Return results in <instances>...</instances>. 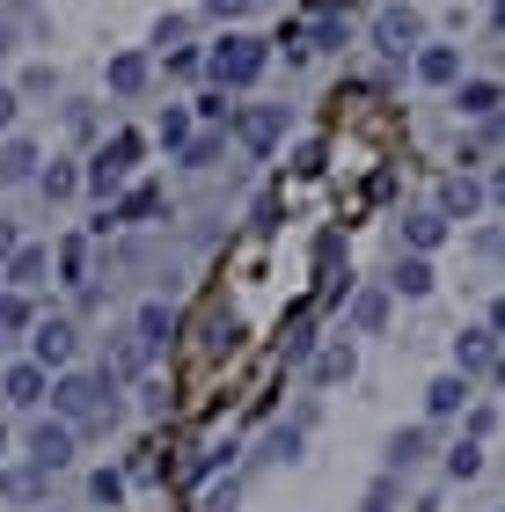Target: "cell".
<instances>
[{
	"label": "cell",
	"mask_w": 505,
	"mask_h": 512,
	"mask_svg": "<svg viewBox=\"0 0 505 512\" xmlns=\"http://www.w3.org/2000/svg\"><path fill=\"white\" fill-rule=\"evenodd\" d=\"M388 293L425 300V293H432V256H403V264H396V278H388Z\"/></svg>",
	"instance_id": "d6986e66"
},
{
	"label": "cell",
	"mask_w": 505,
	"mask_h": 512,
	"mask_svg": "<svg viewBox=\"0 0 505 512\" xmlns=\"http://www.w3.org/2000/svg\"><path fill=\"white\" fill-rule=\"evenodd\" d=\"M454 110H462V118H498V81H454Z\"/></svg>",
	"instance_id": "9a60e30c"
},
{
	"label": "cell",
	"mask_w": 505,
	"mask_h": 512,
	"mask_svg": "<svg viewBox=\"0 0 505 512\" xmlns=\"http://www.w3.org/2000/svg\"><path fill=\"white\" fill-rule=\"evenodd\" d=\"M388 505H396V476H381L374 491H366V512H388Z\"/></svg>",
	"instance_id": "e575fe53"
},
{
	"label": "cell",
	"mask_w": 505,
	"mask_h": 512,
	"mask_svg": "<svg viewBox=\"0 0 505 512\" xmlns=\"http://www.w3.org/2000/svg\"><path fill=\"white\" fill-rule=\"evenodd\" d=\"M88 498H96V505H118V498H125V476H118V469H96V476H88Z\"/></svg>",
	"instance_id": "83f0119b"
},
{
	"label": "cell",
	"mask_w": 505,
	"mask_h": 512,
	"mask_svg": "<svg viewBox=\"0 0 505 512\" xmlns=\"http://www.w3.org/2000/svg\"><path fill=\"white\" fill-rule=\"evenodd\" d=\"M0 498H8V505H37L44 498V469H30V461L8 469V476H0Z\"/></svg>",
	"instance_id": "7402d4cb"
},
{
	"label": "cell",
	"mask_w": 505,
	"mask_h": 512,
	"mask_svg": "<svg viewBox=\"0 0 505 512\" xmlns=\"http://www.w3.org/2000/svg\"><path fill=\"white\" fill-rule=\"evenodd\" d=\"M15 110H22V96H15V88H0V132L15 125Z\"/></svg>",
	"instance_id": "d590c367"
},
{
	"label": "cell",
	"mask_w": 505,
	"mask_h": 512,
	"mask_svg": "<svg viewBox=\"0 0 505 512\" xmlns=\"http://www.w3.org/2000/svg\"><path fill=\"white\" fill-rule=\"evenodd\" d=\"M264 59H271V44H264V37H220L198 66L213 74V88L227 96V88H249V81H257V74H264Z\"/></svg>",
	"instance_id": "7a4b0ae2"
},
{
	"label": "cell",
	"mask_w": 505,
	"mask_h": 512,
	"mask_svg": "<svg viewBox=\"0 0 505 512\" xmlns=\"http://www.w3.org/2000/svg\"><path fill=\"white\" fill-rule=\"evenodd\" d=\"M352 374H359V352H352V344H330V352L315 359V388H344Z\"/></svg>",
	"instance_id": "ffe728a7"
},
{
	"label": "cell",
	"mask_w": 505,
	"mask_h": 512,
	"mask_svg": "<svg viewBox=\"0 0 505 512\" xmlns=\"http://www.w3.org/2000/svg\"><path fill=\"white\" fill-rule=\"evenodd\" d=\"M418 81L425 88H454L462 81V52H454V44H418Z\"/></svg>",
	"instance_id": "9c48e42d"
},
{
	"label": "cell",
	"mask_w": 505,
	"mask_h": 512,
	"mask_svg": "<svg viewBox=\"0 0 505 512\" xmlns=\"http://www.w3.org/2000/svg\"><path fill=\"white\" fill-rule=\"evenodd\" d=\"M37 191H44V198H74V191H81V169L52 161V169H37Z\"/></svg>",
	"instance_id": "cb8c5ba5"
},
{
	"label": "cell",
	"mask_w": 505,
	"mask_h": 512,
	"mask_svg": "<svg viewBox=\"0 0 505 512\" xmlns=\"http://www.w3.org/2000/svg\"><path fill=\"white\" fill-rule=\"evenodd\" d=\"M44 388H52V374H44V366H30V359L0 374V395H8L15 410H37V403H44Z\"/></svg>",
	"instance_id": "ba28073f"
},
{
	"label": "cell",
	"mask_w": 505,
	"mask_h": 512,
	"mask_svg": "<svg viewBox=\"0 0 505 512\" xmlns=\"http://www.w3.org/2000/svg\"><path fill=\"white\" fill-rule=\"evenodd\" d=\"M279 132H286V110H271V103L264 110H242V147L249 154H271V139H279Z\"/></svg>",
	"instance_id": "4fadbf2b"
},
{
	"label": "cell",
	"mask_w": 505,
	"mask_h": 512,
	"mask_svg": "<svg viewBox=\"0 0 505 512\" xmlns=\"http://www.w3.org/2000/svg\"><path fill=\"white\" fill-rule=\"evenodd\" d=\"M37 147L30 139H8V147H0V183H37Z\"/></svg>",
	"instance_id": "ac0fdd59"
},
{
	"label": "cell",
	"mask_w": 505,
	"mask_h": 512,
	"mask_svg": "<svg viewBox=\"0 0 505 512\" xmlns=\"http://www.w3.org/2000/svg\"><path fill=\"white\" fill-rule=\"evenodd\" d=\"M169 337H176V308H169V300H147V308L132 315V344L154 359V352H169Z\"/></svg>",
	"instance_id": "52a82bcc"
},
{
	"label": "cell",
	"mask_w": 505,
	"mask_h": 512,
	"mask_svg": "<svg viewBox=\"0 0 505 512\" xmlns=\"http://www.w3.org/2000/svg\"><path fill=\"white\" fill-rule=\"evenodd\" d=\"M59 271H66V286H81V271H88V249H81V242H66V249H59Z\"/></svg>",
	"instance_id": "1f68e13d"
},
{
	"label": "cell",
	"mask_w": 505,
	"mask_h": 512,
	"mask_svg": "<svg viewBox=\"0 0 505 512\" xmlns=\"http://www.w3.org/2000/svg\"><path fill=\"white\" fill-rule=\"evenodd\" d=\"M447 235H454V227H447L440 213H410V220H403V242H410V256H432Z\"/></svg>",
	"instance_id": "2e32d148"
},
{
	"label": "cell",
	"mask_w": 505,
	"mask_h": 512,
	"mask_svg": "<svg viewBox=\"0 0 505 512\" xmlns=\"http://www.w3.org/2000/svg\"><path fill=\"white\" fill-rule=\"evenodd\" d=\"M30 330H37V359L30 366H44V374H66V366H74V352H81V330H74V322H30Z\"/></svg>",
	"instance_id": "5b68a950"
},
{
	"label": "cell",
	"mask_w": 505,
	"mask_h": 512,
	"mask_svg": "<svg viewBox=\"0 0 505 512\" xmlns=\"http://www.w3.org/2000/svg\"><path fill=\"white\" fill-rule=\"evenodd\" d=\"M8 256H15V227L0 220V264H8Z\"/></svg>",
	"instance_id": "8d00e7d4"
},
{
	"label": "cell",
	"mask_w": 505,
	"mask_h": 512,
	"mask_svg": "<svg viewBox=\"0 0 505 512\" xmlns=\"http://www.w3.org/2000/svg\"><path fill=\"white\" fill-rule=\"evenodd\" d=\"M469 213H484V183L476 176H447V191H440V220H469Z\"/></svg>",
	"instance_id": "8fae6325"
},
{
	"label": "cell",
	"mask_w": 505,
	"mask_h": 512,
	"mask_svg": "<svg viewBox=\"0 0 505 512\" xmlns=\"http://www.w3.org/2000/svg\"><path fill=\"white\" fill-rule=\"evenodd\" d=\"M191 139V110H162V147H183Z\"/></svg>",
	"instance_id": "4dcf8cb0"
},
{
	"label": "cell",
	"mask_w": 505,
	"mask_h": 512,
	"mask_svg": "<svg viewBox=\"0 0 505 512\" xmlns=\"http://www.w3.org/2000/svg\"><path fill=\"white\" fill-rule=\"evenodd\" d=\"M454 374H462V381L498 374V322H484V330H469V337H454Z\"/></svg>",
	"instance_id": "8992f818"
},
{
	"label": "cell",
	"mask_w": 505,
	"mask_h": 512,
	"mask_svg": "<svg viewBox=\"0 0 505 512\" xmlns=\"http://www.w3.org/2000/svg\"><path fill=\"white\" fill-rule=\"evenodd\" d=\"M154 213H162V198H154V191H132V198H125L103 227H140V220H154Z\"/></svg>",
	"instance_id": "603a6c76"
},
{
	"label": "cell",
	"mask_w": 505,
	"mask_h": 512,
	"mask_svg": "<svg viewBox=\"0 0 505 512\" xmlns=\"http://www.w3.org/2000/svg\"><path fill=\"white\" fill-rule=\"evenodd\" d=\"M469 388H476V381H462V374H440V381L425 388V410H432V417H462V410H469Z\"/></svg>",
	"instance_id": "5bb4252c"
},
{
	"label": "cell",
	"mask_w": 505,
	"mask_h": 512,
	"mask_svg": "<svg viewBox=\"0 0 505 512\" xmlns=\"http://www.w3.org/2000/svg\"><path fill=\"white\" fill-rule=\"evenodd\" d=\"M183 30H191V22H183V15H162V22H154V44H162V52H169V44H176Z\"/></svg>",
	"instance_id": "836d02e7"
},
{
	"label": "cell",
	"mask_w": 505,
	"mask_h": 512,
	"mask_svg": "<svg viewBox=\"0 0 505 512\" xmlns=\"http://www.w3.org/2000/svg\"><path fill=\"white\" fill-rule=\"evenodd\" d=\"M476 469H484V447H469V439H462V447L447 454V476H454V483H469Z\"/></svg>",
	"instance_id": "4316f807"
},
{
	"label": "cell",
	"mask_w": 505,
	"mask_h": 512,
	"mask_svg": "<svg viewBox=\"0 0 505 512\" xmlns=\"http://www.w3.org/2000/svg\"><path fill=\"white\" fill-rule=\"evenodd\" d=\"M147 81H154L147 52H118L110 59V96H147Z\"/></svg>",
	"instance_id": "7c38bea8"
},
{
	"label": "cell",
	"mask_w": 505,
	"mask_h": 512,
	"mask_svg": "<svg viewBox=\"0 0 505 512\" xmlns=\"http://www.w3.org/2000/svg\"><path fill=\"white\" fill-rule=\"evenodd\" d=\"M103 161H110L118 176H132V161H140V132H118V139L103 147Z\"/></svg>",
	"instance_id": "484cf974"
},
{
	"label": "cell",
	"mask_w": 505,
	"mask_h": 512,
	"mask_svg": "<svg viewBox=\"0 0 505 512\" xmlns=\"http://www.w3.org/2000/svg\"><path fill=\"white\" fill-rule=\"evenodd\" d=\"M22 447H30V469H66V461H74V425H66V417H37L30 432H22Z\"/></svg>",
	"instance_id": "3957f363"
},
{
	"label": "cell",
	"mask_w": 505,
	"mask_h": 512,
	"mask_svg": "<svg viewBox=\"0 0 505 512\" xmlns=\"http://www.w3.org/2000/svg\"><path fill=\"white\" fill-rule=\"evenodd\" d=\"M352 330H359V337L388 330V286H366V293L352 300Z\"/></svg>",
	"instance_id": "44dd1931"
},
{
	"label": "cell",
	"mask_w": 505,
	"mask_h": 512,
	"mask_svg": "<svg viewBox=\"0 0 505 512\" xmlns=\"http://www.w3.org/2000/svg\"><path fill=\"white\" fill-rule=\"evenodd\" d=\"M30 322H37V308H30V300H0V330H30Z\"/></svg>",
	"instance_id": "f546056e"
},
{
	"label": "cell",
	"mask_w": 505,
	"mask_h": 512,
	"mask_svg": "<svg viewBox=\"0 0 505 512\" xmlns=\"http://www.w3.org/2000/svg\"><path fill=\"white\" fill-rule=\"evenodd\" d=\"M44 271H52V249L15 242V256H8V286H15V293H37V286H44Z\"/></svg>",
	"instance_id": "30bf717a"
},
{
	"label": "cell",
	"mask_w": 505,
	"mask_h": 512,
	"mask_svg": "<svg viewBox=\"0 0 505 512\" xmlns=\"http://www.w3.org/2000/svg\"><path fill=\"white\" fill-rule=\"evenodd\" d=\"M374 44H381L388 59H410V52L425 44V15H418V8H381V15H374Z\"/></svg>",
	"instance_id": "277c9868"
},
{
	"label": "cell",
	"mask_w": 505,
	"mask_h": 512,
	"mask_svg": "<svg viewBox=\"0 0 505 512\" xmlns=\"http://www.w3.org/2000/svg\"><path fill=\"white\" fill-rule=\"evenodd\" d=\"M249 8H257V0H205V15H213V22H242Z\"/></svg>",
	"instance_id": "d6a6232c"
},
{
	"label": "cell",
	"mask_w": 505,
	"mask_h": 512,
	"mask_svg": "<svg viewBox=\"0 0 505 512\" xmlns=\"http://www.w3.org/2000/svg\"><path fill=\"white\" fill-rule=\"evenodd\" d=\"M220 161V132H198V139H183V169H213Z\"/></svg>",
	"instance_id": "d4e9b609"
},
{
	"label": "cell",
	"mask_w": 505,
	"mask_h": 512,
	"mask_svg": "<svg viewBox=\"0 0 505 512\" xmlns=\"http://www.w3.org/2000/svg\"><path fill=\"white\" fill-rule=\"evenodd\" d=\"M52 395V410L66 417V425H118V403H110V374H74V366H66V374L44 388Z\"/></svg>",
	"instance_id": "6da1fadb"
},
{
	"label": "cell",
	"mask_w": 505,
	"mask_h": 512,
	"mask_svg": "<svg viewBox=\"0 0 505 512\" xmlns=\"http://www.w3.org/2000/svg\"><path fill=\"white\" fill-rule=\"evenodd\" d=\"M425 454H432V432H425V425L396 432V439H388V476H396V469H418Z\"/></svg>",
	"instance_id": "e0dca14e"
},
{
	"label": "cell",
	"mask_w": 505,
	"mask_h": 512,
	"mask_svg": "<svg viewBox=\"0 0 505 512\" xmlns=\"http://www.w3.org/2000/svg\"><path fill=\"white\" fill-rule=\"evenodd\" d=\"M0 454H8V425H0Z\"/></svg>",
	"instance_id": "74e56055"
},
{
	"label": "cell",
	"mask_w": 505,
	"mask_h": 512,
	"mask_svg": "<svg viewBox=\"0 0 505 512\" xmlns=\"http://www.w3.org/2000/svg\"><path fill=\"white\" fill-rule=\"evenodd\" d=\"M491 432H498V403H476L469 410V447H484Z\"/></svg>",
	"instance_id": "f1b7e54d"
}]
</instances>
